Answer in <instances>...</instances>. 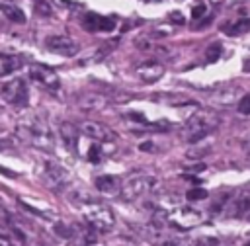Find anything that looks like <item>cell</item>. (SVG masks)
Instances as JSON below:
<instances>
[{"label":"cell","mask_w":250,"mask_h":246,"mask_svg":"<svg viewBox=\"0 0 250 246\" xmlns=\"http://www.w3.org/2000/svg\"><path fill=\"white\" fill-rule=\"evenodd\" d=\"M16 133L21 141L33 144L39 150H53L55 148V137L51 133V127L39 115H27V117L20 119Z\"/></svg>","instance_id":"1"},{"label":"cell","mask_w":250,"mask_h":246,"mask_svg":"<svg viewBox=\"0 0 250 246\" xmlns=\"http://www.w3.org/2000/svg\"><path fill=\"white\" fill-rule=\"evenodd\" d=\"M219 115L207 109H199L197 113H193L186 127H184V137L188 143H199L201 139H205L207 135H211L217 127H219Z\"/></svg>","instance_id":"2"},{"label":"cell","mask_w":250,"mask_h":246,"mask_svg":"<svg viewBox=\"0 0 250 246\" xmlns=\"http://www.w3.org/2000/svg\"><path fill=\"white\" fill-rule=\"evenodd\" d=\"M80 209H82V215H84L86 223L92 228H96L100 232H107V230H111L115 226V217H113V213H111V209L107 205L86 197L80 203Z\"/></svg>","instance_id":"3"},{"label":"cell","mask_w":250,"mask_h":246,"mask_svg":"<svg viewBox=\"0 0 250 246\" xmlns=\"http://www.w3.org/2000/svg\"><path fill=\"white\" fill-rule=\"evenodd\" d=\"M158 187V180L152 176H129L121 182V197L133 201L145 193H152Z\"/></svg>","instance_id":"4"},{"label":"cell","mask_w":250,"mask_h":246,"mask_svg":"<svg viewBox=\"0 0 250 246\" xmlns=\"http://www.w3.org/2000/svg\"><path fill=\"white\" fill-rule=\"evenodd\" d=\"M41 180L47 187H51L55 191H61L68 185L70 174L57 160H45L43 166H41Z\"/></svg>","instance_id":"5"},{"label":"cell","mask_w":250,"mask_h":246,"mask_svg":"<svg viewBox=\"0 0 250 246\" xmlns=\"http://www.w3.org/2000/svg\"><path fill=\"white\" fill-rule=\"evenodd\" d=\"M0 94L6 100V103H12V105H25L27 103V86L21 78H14L8 84H4Z\"/></svg>","instance_id":"6"},{"label":"cell","mask_w":250,"mask_h":246,"mask_svg":"<svg viewBox=\"0 0 250 246\" xmlns=\"http://www.w3.org/2000/svg\"><path fill=\"white\" fill-rule=\"evenodd\" d=\"M29 76L33 82H37L41 88H47V90H59V86H61L59 74L45 64H33L29 68Z\"/></svg>","instance_id":"7"},{"label":"cell","mask_w":250,"mask_h":246,"mask_svg":"<svg viewBox=\"0 0 250 246\" xmlns=\"http://www.w3.org/2000/svg\"><path fill=\"white\" fill-rule=\"evenodd\" d=\"M45 45H47L49 51L59 53L62 57H74L78 53V49H80L78 43L74 39L66 37V35H51V37H47Z\"/></svg>","instance_id":"8"},{"label":"cell","mask_w":250,"mask_h":246,"mask_svg":"<svg viewBox=\"0 0 250 246\" xmlns=\"http://www.w3.org/2000/svg\"><path fill=\"white\" fill-rule=\"evenodd\" d=\"M170 223L176 225L178 228H191L201 223V213L189 207H180L170 213Z\"/></svg>","instance_id":"9"},{"label":"cell","mask_w":250,"mask_h":246,"mask_svg":"<svg viewBox=\"0 0 250 246\" xmlns=\"http://www.w3.org/2000/svg\"><path fill=\"white\" fill-rule=\"evenodd\" d=\"M80 131H82L86 137H90V139H94V141H98V143H111V141L115 139V133H113L109 127L102 125L100 121H84V123L80 125Z\"/></svg>","instance_id":"10"},{"label":"cell","mask_w":250,"mask_h":246,"mask_svg":"<svg viewBox=\"0 0 250 246\" xmlns=\"http://www.w3.org/2000/svg\"><path fill=\"white\" fill-rule=\"evenodd\" d=\"M213 102L215 103H221V105H232L236 100H242L244 94H242V88L236 86V84H225L221 88H217L213 92Z\"/></svg>","instance_id":"11"},{"label":"cell","mask_w":250,"mask_h":246,"mask_svg":"<svg viewBox=\"0 0 250 246\" xmlns=\"http://www.w3.org/2000/svg\"><path fill=\"white\" fill-rule=\"evenodd\" d=\"M229 217H248L250 215V191H242L236 197L230 199V205L227 207Z\"/></svg>","instance_id":"12"},{"label":"cell","mask_w":250,"mask_h":246,"mask_svg":"<svg viewBox=\"0 0 250 246\" xmlns=\"http://www.w3.org/2000/svg\"><path fill=\"white\" fill-rule=\"evenodd\" d=\"M164 74V66L160 62H154V61H148V62H143L139 68H137V76L143 80V82H156L158 78H162Z\"/></svg>","instance_id":"13"},{"label":"cell","mask_w":250,"mask_h":246,"mask_svg":"<svg viewBox=\"0 0 250 246\" xmlns=\"http://www.w3.org/2000/svg\"><path fill=\"white\" fill-rule=\"evenodd\" d=\"M59 131H61V137H62L66 148H68L70 152H76V148H78V137H80L78 127L72 125V123H62Z\"/></svg>","instance_id":"14"},{"label":"cell","mask_w":250,"mask_h":246,"mask_svg":"<svg viewBox=\"0 0 250 246\" xmlns=\"http://www.w3.org/2000/svg\"><path fill=\"white\" fill-rule=\"evenodd\" d=\"M96 187L105 193V195H117L121 193V182L115 176H98L96 178Z\"/></svg>","instance_id":"15"},{"label":"cell","mask_w":250,"mask_h":246,"mask_svg":"<svg viewBox=\"0 0 250 246\" xmlns=\"http://www.w3.org/2000/svg\"><path fill=\"white\" fill-rule=\"evenodd\" d=\"M0 10H2V14L8 18V21H14V23H25V12H23L20 6L4 2V4H0Z\"/></svg>","instance_id":"16"},{"label":"cell","mask_w":250,"mask_h":246,"mask_svg":"<svg viewBox=\"0 0 250 246\" xmlns=\"http://www.w3.org/2000/svg\"><path fill=\"white\" fill-rule=\"evenodd\" d=\"M223 31H225L227 35H232V37L242 35V33H248V31H250V20H248V18H244V20L230 21V23L223 25Z\"/></svg>","instance_id":"17"},{"label":"cell","mask_w":250,"mask_h":246,"mask_svg":"<svg viewBox=\"0 0 250 246\" xmlns=\"http://www.w3.org/2000/svg\"><path fill=\"white\" fill-rule=\"evenodd\" d=\"M82 25L88 29V31H102V25H104V18L102 16H98V14H86L84 16V21H82Z\"/></svg>","instance_id":"18"},{"label":"cell","mask_w":250,"mask_h":246,"mask_svg":"<svg viewBox=\"0 0 250 246\" xmlns=\"http://www.w3.org/2000/svg\"><path fill=\"white\" fill-rule=\"evenodd\" d=\"M232 199V195L230 193H221L213 203H211V207H209V211H211V215H219V213H223L225 209H227V203Z\"/></svg>","instance_id":"19"},{"label":"cell","mask_w":250,"mask_h":246,"mask_svg":"<svg viewBox=\"0 0 250 246\" xmlns=\"http://www.w3.org/2000/svg\"><path fill=\"white\" fill-rule=\"evenodd\" d=\"M16 66H18V61L14 57L0 53V78L6 76V74H10L12 70H16Z\"/></svg>","instance_id":"20"},{"label":"cell","mask_w":250,"mask_h":246,"mask_svg":"<svg viewBox=\"0 0 250 246\" xmlns=\"http://www.w3.org/2000/svg\"><path fill=\"white\" fill-rule=\"evenodd\" d=\"M221 51H223L221 43H213V45L207 47V51H205V61H207V62H215V61L221 57Z\"/></svg>","instance_id":"21"},{"label":"cell","mask_w":250,"mask_h":246,"mask_svg":"<svg viewBox=\"0 0 250 246\" xmlns=\"http://www.w3.org/2000/svg\"><path fill=\"white\" fill-rule=\"evenodd\" d=\"M84 100H86V102H82V107H86V109H92L94 103H96L98 109L105 105V98H100V96H88V98H84Z\"/></svg>","instance_id":"22"},{"label":"cell","mask_w":250,"mask_h":246,"mask_svg":"<svg viewBox=\"0 0 250 246\" xmlns=\"http://www.w3.org/2000/svg\"><path fill=\"white\" fill-rule=\"evenodd\" d=\"M188 199L189 201H201V199H207V191L197 187V189H189L188 191Z\"/></svg>","instance_id":"23"},{"label":"cell","mask_w":250,"mask_h":246,"mask_svg":"<svg viewBox=\"0 0 250 246\" xmlns=\"http://www.w3.org/2000/svg\"><path fill=\"white\" fill-rule=\"evenodd\" d=\"M209 150H211L209 146H205V148H197V146H195V148H188L186 154H188V158H201V156H205Z\"/></svg>","instance_id":"24"},{"label":"cell","mask_w":250,"mask_h":246,"mask_svg":"<svg viewBox=\"0 0 250 246\" xmlns=\"http://www.w3.org/2000/svg\"><path fill=\"white\" fill-rule=\"evenodd\" d=\"M238 111H240L242 115H250V94H246V96L240 100V103H238Z\"/></svg>","instance_id":"25"},{"label":"cell","mask_w":250,"mask_h":246,"mask_svg":"<svg viewBox=\"0 0 250 246\" xmlns=\"http://www.w3.org/2000/svg\"><path fill=\"white\" fill-rule=\"evenodd\" d=\"M205 12H207V4H205V2H199V4H195V6H193L191 16H193V20H199Z\"/></svg>","instance_id":"26"},{"label":"cell","mask_w":250,"mask_h":246,"mask_svg":"<svg viewBox=\"0 0 250 246\" xmlns=\"http://www.w3.org/2000/svg\"><path fill=\"white\" fill-rule=\"evenodd\" d=\"M35 12H37V14L47 16V14H51V12H53V8H51V4H49V2H37V4H35Z\"/></svg>","instance_id":"27"},{"label":"cell","mask_w":250,"mask_h":246,"mask_svg":"<svg viewBox=\"0 0 250 246\" xmlns=\"http://www.w3.org/2000/svg\"><path fill=\"white\" fill-rule=\"evenodd\" d=\"M88 158H90V162H94V164H98V162L102 160V154H100L98 146H92V148L88 150Z\"/></svg>","instance_id":"28"},{"label":"cell","mask_w":250,"mask_h":246,"mask_svg":"<svg viewBox=\"0 0 250 246\" xmlns=\"http://www.w3.org/2000/svg\"><path fill=\"white\" fill-rule=\"evenodd\" d=\"M170 18H172V20H176L174 23H184V16H182V14H178V12H172V14H170Z\"/></svg>","instance_id":"29"},{"label":"cell","mask_w":250,"mask_h":246,"mask_svg":"<svg viewBox=\"0 0 250 246\" xmlns=\"http://www.w3.org/2000/svg\"><path fill=\"white\" fill-rule=\"evenodd\" d=\"M162 246H182V242H178V240H166Z\"/></svg>","instance_id":"30"},{"label":"cell","mask_w":250,"mask_h":246,"mask_svg":"<svg viewBox=\"0 0 250 246\" xmlns=\"http://www.w3.org/2000/svg\"><path fill=\"white\" fill-rule=\"evenodd\" d=\"M0 246H10L8 242H4V240H0Z\"/></svg>","instance_id":"31"},{"label":"cell","mask_w":250,"mask_h":246,"mask_svg":"<svg viewBox=\"0 0 250 246\" xmlns=\"http://www.w3.org/2000/svg\"><path fill=\"white\" fill-rule=\"evenodd\" d=\"M246 219H248V221H250V215H248V217H246Z\"/></svg>","instance_id":"32"},{"label":"cell","mask_w":250,"mask_h":246,"mask_svg":"<svg viewBox=\"0 0 250 246\" xmlns=\"http://www.w3.org/2000/svg\"><path fill=\"white\" fill-rule=\"evenodd\" d=\"M246 246H250V242H248V244H246Z\"/></svg>","instance_id":"33"}]
</instances>
